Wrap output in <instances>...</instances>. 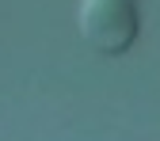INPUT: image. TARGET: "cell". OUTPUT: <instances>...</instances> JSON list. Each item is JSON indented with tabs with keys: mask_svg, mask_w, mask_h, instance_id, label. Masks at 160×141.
<instances>
[{
	"mask_svg": "<svg viewBox=\"0 0 160 141\" xmlns=\"http://www.w3.org/2000/svg\"><path fill=\"white\" fill-rule=\"evenodd\" d=\"M141 19H145L141 0H80L76 8L80 38L95 53H107V57L126 53L137 42Z\"/></svg>",
	"mask_w": 160,
	"mask_h": 141,
	"instance_id": "obj_1",
	"label": "cell"
}]
</instances>
